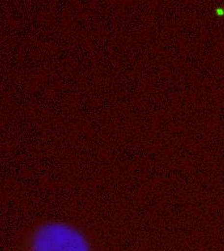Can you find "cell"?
<instances>
[{
    "mask_svg": "<svg viewBox=\"0 0 224 251\" xmlns=\"http://www.w3.org/2000/svg\"><path fill=\"white\" fill-rule=\"evenodd\" d=\"M23 251H95L80 229L61 221H50L37 226L27 236Z\"/></svg>",
    "mask_w": 224,
    "mask_h": 251,
    "instance_id": "cell-1",
    "label": "cell"
}]
</instances>
